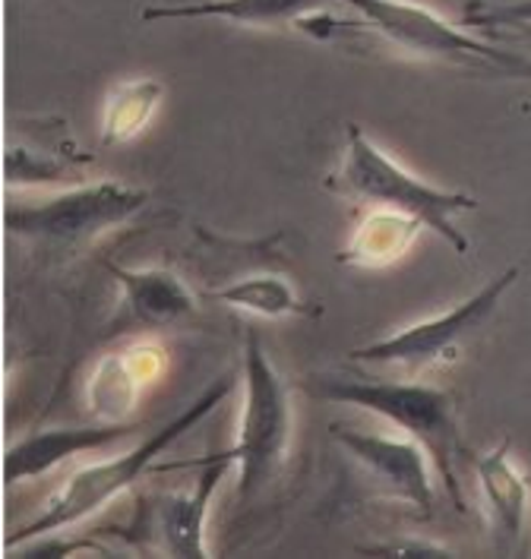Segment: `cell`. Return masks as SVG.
<instances>
[{"label": "cell", "mask_w": 531, "mask_h": 559, "mask_svg": "<svg viewBox=\"0 0 531 559\" xmlns=\"http://www.w3.org/2000/svg\"><path fill=\"white\" fill-rule=\"evenodd\" d=\"M307 392L335 402L354 405L361 412L380 414L392 427H399L405 437L424 445V452L434 462V472L442 480L446 493L456 509H465V497L459 487L456 462L465 455V445L459 437V417L452 395L440 385L421 383V380H345V377H314Z\"/></svg>", "instance_id": "cell-3"}, {"label": "cell", "mask_w": 531, "mask_h": 559, "mask_svg": "<svg viewBox=\"0 0 531 559\" xmlns=\"http://www.w3.org/2000/svg\"><path fill=\"white\" fill-rule=\"evenodd\" d=\"M228 468H232V462L225 455L209 459L206 472L197 477V484L190 490L168 493L162 506L155 509V531H158L162 550L168 557H212L206 544V519L212 500L219 493V484L225 480Z\"/></svg>", "instance_id": "cell-11"}, {"label": "cell", "mask_w": 531, "mask_h": 559, "mask_svg": "<svg viewBox=\"0 0 531 559\" xmlns=\"http://www.w3.org/2000/svg\"><path fill=\"white\" fill-rule=\"evenodd\" d=\"M295 440L292 385L266 354L257 332L244 342V402L232 449L225 459L235 468V493L240 502L257 500L285 472Z\"/></svg>", "instance_id": "cell-4"}, {"label": "cell", "mask_w": 531, "mask_h": 559, "mask_svg": "<svg viewBox=\"0 0 531 559\" xmlns=\"http://www.w3.org/2000/svg\"><path fill=\"white\" fill-rule=\"evenodd\" d=\"M235 389V377H222L215 383H209L184 412H177L165 427H158L152 437L143 442H137L133 449L120 452L108 462H95V465H83L80 472H73L60 490L45 502V509L32 519L30 525L10 534L7 537V550L13 547H23L30 540L38 537H48V534H58V531L73 528L80 522H86L92 515H98L102 509H108L111 502L120 500L130 487H137L149 468L175 445L177 440H184L200 420H206L209 414L215 412Z\"/></svg>", "instance_id": "cell-1"}, {"label": "cell", "mask_w": 531, "mask_h": 559, "mask_svg": "<svg viewBox=\"0 0 531 559\" xmlns=\"http://www.w3.org/2000/svg\"><path fill=\"white\" fill-rule=\"evenodd\" d=\"M133 427L130 424H95V427H80V430H42L35 437H26L20 445H13L3 459V480L13 484H26L38 474H48L58 468L60 462L105 449L111 442L130 437Z\"/></svg>", "instance_id": "cell-14"}, {"label": "cell", "mask_w": 531, "mask_h": 559, "mask_svg": "<svg viewBox=\"0 0 531 559\" xmlns=\"http://www.w3.org/2000/svg\"><path fill=\"white\" fill-rule=\"evenodd\" d=\"M105 269L118 282V288L123 292V307L137 323L165 329V325H177L197 317L200 310L190 285L165 265L127 269V265L105 263Z\"/></svg>", "instance_id": "cell-12"}, {"label": "cell", "mask_w": 531, "mask_h": 559, "mask_svg": "<svg viewBox=\"0 0 531 559\" xmlns=\"http://www.w3.org/2000/svg\"><path fill=\"white\" fill-rule=\"evenodd\" d=\"M332 440L361 465V472L367 474V480L374 484L380 497L405 502L424 519L434 512L437 490H434L430 474L437 472L421 442H414L412 437L367 433V430H354L342 424H332Z\"/></svg>", "instance_id": "cell-8"}, {"label": "cell", "mask_w": 531, "mask_h": 559, "mask_svg": "<svg viewBox=\"0 0 531 559\" xmlns=\"http://www.w3.org/2000/svg\"><path fill=\"white\" fill-rule=\"evenodd\" d=\"M474 474L484 500V515L487 528L497 544V550L512 554L526 544V528H529L531 490L526 474L516 468L509 440L494 445L491 452L474 459Z\"/></svg>", "instance_id": "cell-10"}, {"label": "cell", "mask_w": 531, "mask_h": 559, "mask_svg": "<svg viewBox=\"0 0 531 559\" xmlns=\"http://www.w3.org/2000/svg\"><path fill=\"white\" fill-rule=\"evenodd\" d=\"M329 0H197V3H152L143 7V23L165 20H222L250 29L300 26L307 16L323 10Z\"/></svg>", "instance_id": "cell-13"}, {"label": "cell", "mask_w": 531, "mask_h": 559, "mask_svg": "<svg viewBox=\"0 0 531 559\" xmlns=\"http://www.w3.org/2000/svg\"><path fill=\"white\" fill-rule=\"evenodd\" d=\"M326 190L367 203L374 209H392L417 218L427 231L446 240L452 253L465 257L472 250V240L456 225L459 215H469L477 209V200L462 190H446L430 180H421L405 171L396 158H389L357 123L345 127V148L342 162L332 175L326 177Z\"/></svg>", "instance_id": "cell-2"}, {"label": "cell", "mask_w": 531, "mask_h": 559, "mask_svg": "<svg viewBox=\"0 0 531 559\" xmlns=\"http://www.w3.org/2000/svg\"><path fill=\"white\" fill-rule=\"evenodd\" d=\"M421 231L424 225L405 212L370 209V215L354 228L349 243L335 253V263L352 269H386L412 250Z\"/></svg>", "instance_id": "cell-15"}, {"label": "cell", "mask_w": 531, "mask_h": 559, "mask_svg": "<svg viewBox=\"0 0 531 559\" xmlns=\"http://www.w3.org/2000/svg\"><path fill=\"white\" fill-rule=\"evenodd\" d=\"M370 554H384V557H449L452 550L442 547V544H427V540H396V544L374 547Z\"/></svg>", "instance_id": "cell-20"}, {"label": "cell", "mask_w": 531, "mask_h": 559, "mask_svg": "<svg viewBox=\"0 0 531 559\" xmlns=\"http://www.w3.org/2000/svg\"><path fill=\"white\" fill-rule=\"evenodd\" d=\"M168 357L155 338H133L102 354L86 380V412L95 424H127L140 399L165 373Z\"/></svg>", "instance_id": "cell-9"}, {"label": "cell", "mask_w": 531, "mask_h": 559, "mask_svg": "<svg viewBox=\"0 0 531 559\" xmlns=\"http://www.w3.org/2000/svg\"><path fill=\"white\" fill-rule=\"evenodd\" d=\"M88 158H58V155H38L32 148H7L3 158V175L10 187H38V183H60L63 177L70 180L76 165H86Z\"/></svg>", "instance_id": "cell-18"}, {"label": "cell", "mask_w": 531, "mask_h": 559, "mask_svg": "<svg viewBox=\"0 0 531 559\" xmlns=\"http://www.w3.org/2000/svg\"><path fill=\"white\" fill-rule=\"evenodd\" d=\"M519 275H522V269L509 265L497 278H491L481 292L459 300L452 310L405 325V329H399L386 338H377L364 348H354V352H349V360L364 364V367L399 370L405 377H417L424 370L442 367V364L456 360L459 352L465 348V342L477 335L484 323L497 313L503 297L509 295V288L519 282Z\"/></svg>", "instance_id": "cell-6"}, {"label": "cell", "mask_w": 531, "mask_h": 559, "mask_svg": "<svg viewBox=\"0 0 531 559\" xmlns=\"http://www.w3.org/2000/svg\"><path fill=\"white\" fill-rule=\"evenodd\" d=\"M165 98V86L152 76L123 80L108 92L102 111V146H123L146 130L158 105Z\"/></svg>", "instance_id": "cell-16"}, {"label": "cell", "mask_w": 531, "mask_h": 559, "mask_svg": "<svg viewBox=\"0 0 531 559\" xmlns=\"http://www.w3.org/2000/svg\"><path fill=\"white\" fill-rule=\"evenodd\" d=\"M465 26L506 38H531V0H472L465 7Z\"/></svg>", "instance_id": "cell-19"}, {"label": "cell", "mask_w": 531, "mask_h": 559, "mask_svg": "<svg viewBox=\"0 0 531 559\" xmlns=\"http://www.w3.org/2000/svg\"><path fill=\"white\" fill-rule=\"evenodd\" d=\"M146 206L149 193L143 187L95 180L70 187L38 206H10L3 212V225L10 235L35 240L42 247L80 250L127 225Z\"/></svg>", "instance_id": "cell-7"}, {"label": "cell", "mask_w": 531, "mask_h": 559, "mask_svg": "<svg viewBox=\"0 0 531 559\" xmlns=\"http://www.w3.org/2000/svg\"><path fill=\"white\" fill-rule=\"evenodd\" d=\"M219 304H228L235 310H244L250 317H263V320H288V317H307L317 313V307H310L304 297L297 295V288L285 275H250V278H237L232 285L212 292Z\"/></svg>", "instance_id": "cell-17"}, {"label": "cell", "mask_w": 531, "mask_h": 559, "mask_svg": "<svg viewBox=\"0 0 531 559\" xmlns=\"http://www.w3.org/2000/svg\"><path fill=\"white\" fill-rule=\"evenodd\" d=\"M361 13L364 26L414 60L440 63L487 80H531V60L503 51L472 32L446 23L437 10L414 0H342Z\"/></svg>", "instance_id": "cell-5"}]
</instances>
